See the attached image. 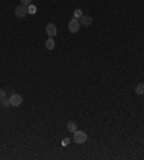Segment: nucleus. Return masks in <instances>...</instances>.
<instances>
[{"label": "nucleus", "instance_id": "obj_1", "mask_svg": "<svg viewBox=\"0 0 144 160\" xmlns=\"http://www.w3.org/2000/svg\"><path fill=\"white\" fill-rule=\"evenodd\" d=\"M88 140V136H87V133H84V131H81V130H76L75 133H73V141L78 144H82L85 143Z\"/></svg>", "mask_w": 144, "mask_h": 160}, {"label": "nucleus", "instance_id": "obj_2", "mask_svg": "<svg viewBox=\"0 0 144 160\" xmlns=\"http://www.w3.org/2000/svg\"><path fill=\"white\" fill-rule=\"evenodd\" d=\"M79 28H81V25H79V22H78V19L72 17L71 20H69V23H68V31L71 33H76L79 31Z\"/></svg>", "mask_w": 144, "mask_h": 160}, {"label": "nucleus", "instance_id": "obj_3", "mask_svg": "<svg viewBox=\"0 0 144 160\" xmlns=\"http://www.w3.org/2000/svg\"><path fill=\"white\" fill-rule=\"evenodd\" d=\"M9 101H10V105H13V107H19V105L22 104V101H23V98L20 94H16V92H13L12 95L9 97Z\"/></svg>", "mask_w": 144, "mask_h": 160}, {"label": "nucleus", "instance_id": "obj_4", "mask_svg": "<svg viewBox=\"0 0 144 160\" xmlns=\"http://www.w3.org/2000/svg\"><path fill=\"white\" fill-rule=\"evenodd\" d=\"M27 13H29V10H27V6H24V4H19V6L15 9V16L19 17V19L24 17Z\"/></svg>", "mask_w": 144, "mask_h": 160}, {"label": "nucleus", "instance_id": "obj_5", "mask_svg": "<svg viewBox=\"0 0 144 160\" xmlns=\"http://www.w3.org/2000/svg\"><path fill=\"white\" fill-rule=\"evenodd\" d=\"M78 22H79V25H84V26H89V25L92 23V17L89 16V15H82V16L78 19Z\"/></svg>", "mask_w": 144, "mask_h": 160}, {"label": "nucleus", "instance_id": "obj_6", "mask_svg": "<svg viewBox=\"0 0 144 160\" xmlns=\"http://www.w3.org/2000/svg\"><path fill=\"white\" fill-rule=\"evenodd\" d=\"M56 26H55V23H48V26H46V33L49 35V38H53L56 35Z\"/></svg>", "mask_w": 144, "mask_h": 160}, {"label": "nucleus", "instance_id": "obj_7", "mask_svg": "<svg viewBox=\"0 0 144 160\" xmlns=\"http://www.w3.org/2000/svg\"><path fill=\"white\" fill-rule=\"evenodd\" d=\"M45 46H46V49H49V51H52V49L55 48V40H53V38H48Z\"/></svg>", "mask_w": 144, "mask_h": 160}, {"label": "nucleus", "instance_id": "obj_8", "mask_svg": "<svg viewBox=\"0 0 144 160\" xmlns=\"http://www.w3.org/2000/svg\"><path fill=\"white\" fill-rule=\"evenodd\" d=\"M66 128L71 131V133H75L76 131V123H73V121H69L68 124H66Z\"/></svg>", "mask_w": 144, "mask_h": 160}, {"label": "nucleus", "instance_id": "obj_9", "mask_svg": "<svg viewBox=\"0 0 144 160\" xmlns=\"http://www.w3.org/2000/svg\"><path fill=\"white\" fill-rule=\"evenodd\" d=\"M136 94H138V95H141V94H144V82H141V84H138L136 88Z\"/></svg>", "mask_w": 144, "mask_h": 160}, {"label": "nucleus", "instance_id": "obj_10", "mask_svg": "<svg viewBox=\"0 0 144 160\" xmlns=\"http://www.w3.org/2000/svg\"><path fill=\"white\" fill-rule=\"evenodd\" d=\"M27 10H29V13H30V15H35V13H36V6L29 4V6H27Z\"/></svg>", "mask_w": 144, "mask_h": 160}, {"label": "nucleus", "instance_id": "obj_11", "mask_svg": "<svg viewBox=\"0 0 144 160\" xmlns=\"http://www.w3.org/2000/svg\"><path fill=\"white\" fill-rule=\"evenodd\" d=\"M73 15H75V19H79V17L82 16V10H81V9H76V10L73 12Z\"/></svg>", "mask_w": 144, "mask_h": 160}, {"label": "nucleus", "instance_id": "obj_12", "mask_svg": "<svg viewBox=\"0 0 144 160\" xmlns=\"http://www.w3.org/2000/svg\"><path fill=\"white\" fill-rule=\"evenodd\" d=\"M0 103L3 104V107H6V108H7V107H10V101H9V100H6V98H4L3 101H0Z\"/></svg>", "mask_w": 144, "mask_h": 160}, {"label": "nucleus", "instance_id": "obj_13", "mask_svg": "<svg viewBox=\"0 0 144 160\" xmlns=\"http://www.w3.org/2000/svg\"><path fill=\"white\" fill-rule=\"evenodd\" d=\"M20 3L24 6H29V4H32V0H20Z\"/></svg>", "mask_w": 144, "mask_h": 160}, {"label": "nucleus", "instance_id": "obj_14", "mask_svg": "<svg viewBox=\"0 0 144 160\" xmlns=\"http://www.w3.org/2000/svg\"><path fill=\"white\" fill-rule=\"evenodd\" d=\"M4 98H6V92L3 89H0V101H3Z\"/></svg>", "mask_w": 144, "mask_h": 160}, {"label": "nucleus", "instance_id": "obj_15", "mask_svg": "<svg viewBox=\"0 0 144 160\" xmlns=\"http://www.w3.org/2000/svg\"><path fill=\"white\" fill-rule=\"evenodd\" d=\"M69 141H71L69 138H64V140H62V144H64V146H68V144H69Z\"/></svg>", "mask_w": 144, "mask_h": 160}]
</instances>
